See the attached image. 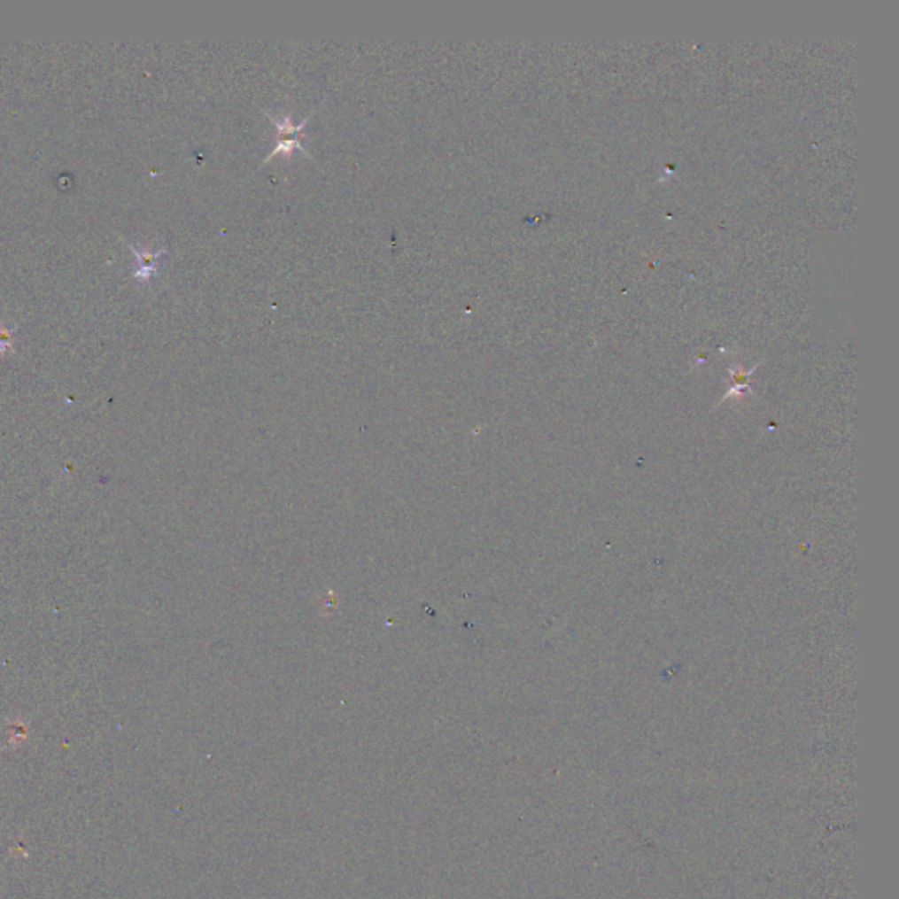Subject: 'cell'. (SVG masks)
<instances>
[{
	"instance_id": "cell-1",
	"label": "cell",
	"mask_w": 899,
	"mask_h": 899,
	"mask_svg": "<svg viewBox=\"0 0 899 899\" xmlns=\"http://www.w3.org/2000/svg\"><path fill=\"white\" fill-rule=\"evenodd\" d=\"M264 112L267 114V118L273 121V125L276 128V146L264 159L262 164H267L280 155L291 159L296 151L302 153L306 159L313 160V157L309 155V151L302 144V130L307 125V121L313 118L314 112H309L306 118L300 120L299 123H294L292 114H287V112H283V114H273L271 111H264Z\"/></svg>"
},
{
	"instance_id": "cell-2",
	"label": "cell",
	"mask_w": 899,
	"mask_h": 899,
	"mask_svg": "<svg viewBox=\"0 0 899 899\" xmlns=\"http://www.w3.org/2000/svg\"><path fill=\"white\" fill-rule=\"evenodd\" d=\"M166 252L164 250H159V252H151V250H146V248H141V250H136V257L139 260V271H137V278L141 280H150L155 273H157V264H159V259L164 255Z\"/></svg>"
}]
</instances>
